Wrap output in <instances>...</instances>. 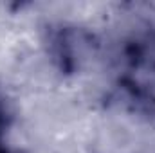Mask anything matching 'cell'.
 Instances as JSON below:
<instances>
[{
    "label": "cell",
    "mask_w": 155,
    "mask_h": 153,
    "mask_svg": "<svg viewBox=\"0 0 155 153\" xmlns=\"http://www.w3.org/2000/svg\"><path fill=\"white\" fill-rule=\"evenodd\" d=\"M0 153H11V150H9V148L2 142V139H0Z\"/></svg>",
    "instance_id": "1"
}]
</instances>
